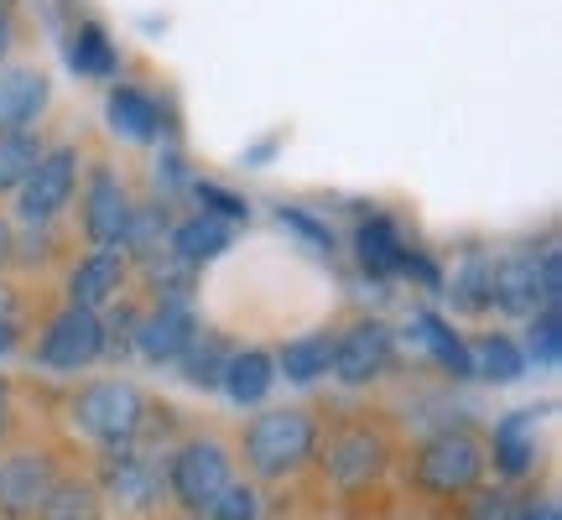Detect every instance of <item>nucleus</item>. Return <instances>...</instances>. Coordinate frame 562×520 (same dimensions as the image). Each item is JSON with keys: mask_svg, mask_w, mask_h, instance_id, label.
Here are the masks:
<instances>
[{"mask_svg": "<svg viewBox=\"0 0 562 520\" xmlns=\"http://www.w3.org/2000/svg\"><path fill=\"white\" fill-rule=\"evenodd\" d=\"M318 448V421L307 417L302 406H281V411H261L245 427V463L261 479H286L297 474L302 463L313 459Z\"/></svg>", "mask_w": 562, "mask_h": 520, "instance_id": "nucleus-1", "label": "nucleus"}, {"mask_svg": "<svg viewBox=\"0 0 562 520\" xmlns=\"http://www.w3.org/2000/svg\"><path fill=\"white\" fill-rule=\"evenodd\" d=\"M146 411H151V400L140 396L131 381H94V385H83L79 400H74L79 432L104 442V453L136 448L140 427H146Z\"/></svg>", "mask_w": 562, "mask_h": 520, "instance_id": "nucleus-2", "label": "nucleus"}, {"mask_svg": "<svg viewBox=\"0 0 562 520\" xmlns=\"http://www.w3.org/2000/svg\"><path fill=\"white\" fill-rule=\"evenodd\" d=\"M229 484H235V474H229V453H224L214 438L182 442L178 453L167 459V495H172L188 516H203Z\"/></svg>", "mask_w": 562, "mask_h": 520, "instance_id": "nucleus-3", "label": "nucleus"}, {"mask_svg": "<svg viewBox=\"0 0 562 520\" xmlns=\"http://www.w3.org/2000/svg\"><path fill=\"white\" fill-rule=\"evenodd\" d=\"M484 474V448L474 432H438V438L422 442L417 453V489L427 495H469Z\"/></svg>", "mask_w": 562, "mask_h": 520, "instance_id": "nucleus-4", "label": "nucleus"}, {"mask_svg": "<svg viewBox=\"0 0 562 520\" xmlns=\"http://www.w3.org/2000/svg\"><path fill=\"white\" fill-rule=\"evenodd\" d=\"M104 354V318L89 313V307H63L58 318L47 323V334L37 343V360L58 375H74V370H89V364Z\"/></svg>", "mask_w": 562, "mask_h": 520, "instance_id": "nucleus-5", "label": "nucleus"}, {"mask_svg": "<svg viewBox=\"0 0 562 520\" xmlns=\"http://www.w3.org/2000/svg\"><path fill=\"white\" fill-rule=\"evenodd\" d=\"M74 188H79V146H53V151H42V161L21 182L16 214L26 224H53L68 208Z\"/></svg>", "mask_w": 562, "mask_h": 520, "instance_id": "nucleus-6", "label": "nucleus"}, {"mask_svg": "<svg viewBox=\"0 0 562 520\" xmlns=\"http://www.w3.org/2000/svg\"><path fill=\"white\" fill-rule=\"evenodd\" d=\"M391 349H396L391 328H385L381 318H360V323H349L339 339H334L328 370H334L344 385H364V381H375V375H385Z\"/></svg>", "mask_w": 562, "mask_h": 520, "instance_id": "nucleus-7", "label": "nucleus"}, {"mask_svg": "<svg viewBox=\"0 0 562 520\" xmlns=\"http://www.w3.org/2000/svg\"><path fill=\"white\" fill-rule=\"evenodd\" d=\"M131 208H136V203L125 199L121 172L94 167V172H89V188H83V240L94 245V250H115V245L125 240Z\"/></svg>", "mask_w": 562, "mask_h": 520, "instance_id": "nucleus-8", "label": "nucleus"}, {"mask_svg": "<svg viewBox=\"0 0 562 520\" xmlns=\"http://www.w3.org/2000/svg\"><path fill=\"white\" fill-rule=\"evenodd\" d=\"M58 463L47 453H16L11 463H0V516L5 520H37L47 505L53 484H58Z\"/></svg>", "mask_w": 562, "mask_h": 520, "instance_id": "nucleus-9", "label": "nucleus"}, {"mask_svg": "<svg viewBox=\"0 0 562 520\" xmlns=\"http://www.w3.org/2000/svg\"><path fill=\"white\" fill-rule=\"evenodd\" d=\"M385 459H391V448H385L381 432H370V427H344L339 438H328V479L339 484V489H360V484L381 479Z\"/></svg>", "mask_w": 562, "mask_h": 520, "instance_id": "nucleus-10", "label": "nucleus"}, {"mask_svg": "<svg viewBox=\"0 0 562 520\" xmlns=\"http://www.w3.org/2000/svg\"><path fill=\"white\" fill-rule=\"evenodd\" d=\"M104 495L131 510V516H151L167 495H161V474L151 459H140L136 448H121V453H110L104 463Z\"/></svg>", "mask_w": 562, "mask_h": 520, "instance_id": "nucleus-11", "label": "nucleus"}, {"mask_svg": "<svg viewBox=\"0 0 562 520\" xmlns=\"http://www.w3.org/2000/svg\"><path fill=\"white\" fill-rule=\"evenodd\" d=\"M193 334H199V323H193V313H188V302H157V313H146V318H136V354L151 364H178L182 349L193 343Z\"/></svg>", "mask_w": 562, "mask_h": 520, "instance_id": "nucleus-12", "label": "nucleus"}, {"mask_svg": "<svg viewBox=\"0 0 562 520\" xmlns=\"http://www.w3.org/2000/svg\"><path fill=\"white\" fill-rule=\"evenodd\" d=\"M490 307H501L510 318H537V313H547L537 256H505L501 265H490Z\"/></svg>", "mask_w": 562, "mask_h": 520, "instance_id": "nucleus-13", "label": "nucleus"}, {"mask_svg": "<svg viewBox=\"0 0 562 520\" xmlns=\"http://www.w3.org/2000/svg\"><path fill=\"white\" fill-rule=\"evenodd\" d=\"M131 276V265H125L121 250H89V256L68 271V302L74 307H89V313H100L104 302L115 297Z\"/></svg>", "mask_w": 562, "mask_h": 520, "instance_id": "nucleus-14", "label": "nucleus"}, {"mask_svg": "<svg viewBox=\"0 0 562 520\" xmlns=\"http://www.w3.org/2000/svg\"><path fill=\"white\" fill-rule=\"evenodd\" d=\"M47 74L42 68H11L0 74V131H32L47 110Z\"/></svg>", "mask_w": 562, "mask_h": 520, "instance_id": "nucleus-15", "label": "nucleus"}, {"mask_svg": "<svg viewBox=\"0 0 562 520\" xmlns=\"http://www.w3.org/2000/svg\"><path fill=\"white\" fill-rule=\"evenodd\" d=\"M224 391L235 406H261L271 396V385H277V360L266 354V349H235L229 360H224Z\"/></svg>", "mask_w": 562, "mask_h": 520, "instance_id": "nucleus-16", "label": "nucleus"}, {"mask_svg": "<svg viewBox=\"0 0 562 520\" xmlns=\"http://www.w3.org/2000/svg\"><path fill=\"white\" fill-rule=\"evenodd\" d=\"M495 468L505 479H521L537 468V411H510L495 421Z\"/></svg>", "mask_w": 562, "mask_h": 520, "instance_id": "nucleus-17", "label": "nucleus"}, {"mask_svg": "<svg viewBox=\"0 0 562 520\" xmlns=\"http://www.w3.org/2000/svg\"><path fill=\"white\" fill-rule=\"evenodd\" d=\"M229 250V224L214 219V214H193V219L172 224V235H167V256L182 260L188 271L203 265V260H214Z\"/></svg>", "mask_w": 562, "mask_h": 520, "instance_id": "nucleus-18", "label": "nucleus"}, {"mask_svg": "<svg viewBox=\"0 0 562 520\" xmlns=\"http://www.w3.org/2000/svg\"><path fill=\"white\" fill-rule=\"evenodd\" d=\"M104 115H110V131L125 140H157L161 131V110L157 100L136 89V83H115L110 89V104H104Z\"/></svg>", "mask_w": 562, "mask_h": 520, "instance_id": "nucleus-19", "label": "nucleus"}, {"mask_svg": "<svg viewBox=\"0 0 562 520\" xmlns=\"http://www.w3.org/2000/svg\"><path fill=\"white\" fill-rule=\"evenodd\" d=\"M355 256H360V265L370 271V276H396L402 271V256H406V240L402 229L385 219V214H370V219L355 229Z\"/></svg>", "mask_w": 562, "mask_h": 520, "instance_id": "nucleus-20", "label": "nucleus"}, {"mask_svg": "<svg viewBox=\"0 0 562 520\" xmlns=\"http://www.w3.org/2000/svg\"><path fill=\"white\" fill-rule=\"evenodd\" d=\"M417 339L427 343V354L448 370V375H459V381H469L474 375V360H469V343L448 328V323L438 318V313H417Z\"/></svg>", "mask_w": 562, "mask_h": 520, "instance_id": "nucleus-21", "label": "nucleus"}, {"mask_svg": "<svg viewBox=\"0 0 562 520\" xmlns=\"http://www.w3.org/2000/svg\"><path fill=\"white\" fill-rule=\"evenodd\" d=\"M68 63L79 68L83 79H110V74L121 68V53H115V42L104 37L100 21H79L74 47H68Z\"/></svg>", "mask_w": 562, "mask_h": 520, "instance_id": "nucleus-22", "label": "nucleus"}, {"mask_svg": "<svg viewBox=\"0 0 562 520\" xmlns=\"http://www.w3.org/2000/svg\"><path fill=\"white\" fill-rule=\"evenodd\" d=\"M328 354H334V339L328 334H307V339H286L277 354V375H286V381H318V375H328Z\"/></svg>", "mask_w": 562, "mask_h": 520, "instance_id": "nucleus-23", "label": "nucleus"}, {"mask_svg": "<svg viewBox=\"0 0 562 520\" xmlns=\"http://www.w3.org/2000/svg\"><path fill=\"white\" fill-rule=\"evenodd\" d=\"M469 360H474V375H484V381H521L526 370V354L516 339H505V334H490V339H480L474 349H469Z\"/></svg>", "mask_w": 562, "mask_h": 520, "instance_id": "nucleus-24", "label": "nucleus"}, {"mask_svg": "<svg viewBox=\"0 0 562 520\" xmlns=\"http://www.w3.org/2000/svg\"><path fill=\"white\" fill-rule=\"evenodd\" d=\"M100 489L83 479H58L53 484V495L47 505L37 510V520H100Z\"/></svg>", "mask_w": 562, "mask_h": 520, "instance_id": "nucleus-25", "label": "nucleus"}, {"mask_svg": "<svg viewBox=\"0 0 562 520\" xmlns=\"http://www.w3.org/2000/svg\"><path fill=\"white\" fill-rule=\"evenodd\" d=\"M37 161H42V140L32 131H0V193L21 188Z\"/></svg>", "mask_w": 562, "mask_h": 520, "instance_id": "nucleus-26", "label": "nucleus"}, {"mask_svg": "<svg viewBox=\"0 0 562 520\" xmlns=\"http://www.w3.org/2000/svg\"><path fill=\"white\" fill-rule=\"evenodd\" d=\"M167 235H172V224H167V208L161 203H146V208H131V224H125V240L131 245V256L151 260L167 250Z\"/></svg>", "mask_w": 562, "mask_h": 520, "instance_id": "nucleus-27", "label": "nucleus"}, {"mask_svg": "<svg viewBox=\"0 0 562 520\" xmlns=\"http://www.w3.org/2000/svg\"><path fill=\"white\" fill-rule=\"evenodd\" d=\"M224 343L209 339V334H193V343L182 349V375H188V385H203V391H214V385L224 381Z\"/></svg>", "mask_w": 562, "mask_h": 520, "instance_id": "nucleus-28", "label": "nucleus"}, {"mask_svg": "<svg viewBox=\"0 0 562 520\" xmlns=\"http://www.w3.org/2000/svg\"><path fill=\"white\" fill-rule=\"evenodd\" d=\"M442 292H453V307L459 313H484L490 307V260L469 256L453 271V286H442Z\"/></svg>", "mask_w": 562, "mask_h": 520, "instance_id": "nucleus-29", "label": "nucleus"}, {"mask_svg": "<svg viewBox=\"0 0 562 520\" xmlns=\"http://www.w3.org/2000/svg\"><path fill=\"white\" fill-rule=\"evenodd\" d=\"M526 360H537L542 370H552V364L562 360V318L558 307H547V313H537V323H531V334H526Z\"/></svg>", "mask_w": 562, "mask_h": 520, "instance_id": "nucleus-30", "label": "nucleus"}, {"mask_svg": "<svg viewBox=\"0 0 562 520\" xmlns=\"http://www.w3.org/2000/svg\"><path fill=\"white\" fill-rule=\"evenodd\" d=\"M193 199L203 203L199 214H214V219H224V224H229V219H235V224L250 219V203H245L240 193H229V188H220V182H209V178L193 182Z\"/></svg>", "mask_w": 562, "mask_h": 520, "instance_id": "nucleus-31", "label": "nucleus"}, {"mask_svg": "<svg viewBox=\"0 0 562 520\" xmlns=\"http://www.w3.org/2000/svg\"><path fill=\"white\" fill-rule=\"evenodd\" d=\"M199 520H261V500H256V489L250 484H229L220 500L209 505Z\"/></svg>", "mask_w": 562, "mask_h": 520, "instance_id": "nucleus-32", "label": "nucleus"}, {"mask_svg": "<svg viewBox=\"0 0 562 520\" xmlns=\"http://www.w3.org/2000/svg\"><path fill=\"white\" fill-rule=\"evenodd\" d=\"M277 219L286 224V229H297V235H302L307 245H313L318 256H334V229H328V224H318L313 214H302V208H286V203H281Z\"/></svg>", "mask_w": 562, "mask_h": 520, "instance_id": "nucleus-33", "label": "nucleus"}, {"mask_svg": "<svg viewBox=\"0 0 562 520\" xmlns=\"http://www.w3.org/2000/svg\"><path fill=\"white\" fill-rule=\"evenodd\" d=\"M11 42H16V21H11V5L0 0V58L11 53Z\"/></svg>", "mask_w": 562, "mask_h": 520, "instance_id": "nucleus-34", "label": "nucleus"}, {"mask_svg": "<svg viewBox=\"0 0 562 520\" xmlns=\"http://www.w3.org/2000/svg\"><path fill=\"white\" fill-rule=\"evenodd\" d=\"M16 313H21V302H16V292L0 281V323H16Z\"/></svg>", "mask_w": 562, "mask_h": 520, "instance_id": "nucleus-35", "label": "nucleus"}, {"mask_svg": "<svg viewBox=\"0 0 562 520\" xmlns=\"http://www.w3.org/2000/svg\"><path fill=\"white\" fill-rule=\"evenodd\" d=\"M16 339H21V328H16V323H0V360H5V354L16 349Z\"/></svg>", "mask_w": 562, "mask_h": 520, "instance_id": "nucleus-36", "label": "nucleus"}, {"mask_svg": "<svg viewBox=\"0 0 562 520\" xmlns=\"http://www.w3.org/2000/svg\"><path fill=\"white\" fill-rule=\"evenodd\" d=\"M516 520H558V505L552 500H542V505H531V510H521Z\"/></svg>", "mask_w": 562, "mask_h": 520, "instance_id": "nucleus-37", "label": "nucleus"}, {"mask_svg": "<svg viewBox=\"0 0 562 520\" xmlns=\"http://www.w3.org/2000/svg\"><path fill=\"white\" fill-rule=\"evenodd\" d=\"M11 245H16V240H11V224L0 219V265H5V260H11Z\"/></svg>", "mask_w": 562, "mask_h": 520, "instance_id": "nucleus-38", "label": "nucleus"}, {"mask_svg": "<svg viewBox=\"0 0 562 520\" xmlns=\"http://www.w3.org/2000/svg\"><path fill=\"white\" fill-rule=\"evenodd\" d=\"M5 421H11V391H5V381H0V432H5Z\"/></svg>", "mask_w": 562, "mask_h": 520, "instance_id": "nucleus-39", "label": "nucleus"}]
</instances>
